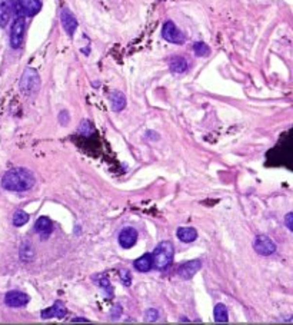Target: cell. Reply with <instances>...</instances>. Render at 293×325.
Here are the masks:
<instances>
[{
    "mask_svg": "<svg viewBox=\"0 0 293 325\" xmlns=\"http://www.w3.org/2000/svg\"><path fill=\"white\" fill-rule=\"evenodd\" d=\"M36 179L32 171L26 168H15L7 171L1 178V188L12 192H25L34 186Z\"/></svg>",
    "mask_w": 293,
    "mask_h": 325,
    "instance_id": "6da1fadb",
    "label": "cell"
},
{
    "mask_svg": "<svg viewBox=\"0 0 293 325\" xmlns=\"http://www.w3.org/2000/svg\"><path fill=\"white\" fill-rule=\"evenodd\" d=\"M173 256H174V248H173V244L171 241L160 242L152 253L153 268H156L159 271L168 270L173 262Z\"/></svg>",
    "mask_w": 293,
    "mask_h": 325,
    "instance_id": "7a4b0ae2",
    "label": "cell"
},
{
    "mask_svg": "<svg viewBox=\"0 0 293 325\" xmlns=\"http://www.w3.org/2000/svg\"><path fill=\"white\" fill-rule=\"evenodd\" d=\"M39 88H40V76L34 69L27 68L20 79V90L25 95H33L39 90Z\"/></svg>",
    "mask_w": 293,
    "mask_h": 325,
    "instance_id": "3957f363",
    "label": "cell"
},
{
    "mask_svg": "<svg viewBox=\"0 0 293 325\" xmlns=\"http://www.w3.org/2000/svg\"><path fill=\"white\" fill-rule=\"evenodd\" d=\"M26 32V18L25 16H16L13 20V25L10 29V46L13 49H19L23 43Z\"/></svg>",
    "mask_w": 293,
    "mask_h": 325,
    "instance_id": "277c9868",
    "label": "cell"
},
{
    "mask_svg": "<svg viewBox=\"0 0 293 325\" xmlns=\"http://www.w3.org/2000/svg\"><path fill=\"white\" fill-rule=\"evenodd\" d=\"M42 10V0H17L15 3L16 16L30 18L37 15Z\"/></svg>",
    "mask_w": 293,
    "mask_h": 325,
    "instance_id": "5b68a950",
    "label": "cell"
},
{
    "mask_svg": "<svg viewBox=\"0 0 293 325\" xmlns=\"http://www.w3.org/2000/svg\"><path fill=\"white\" fill-rule=\"evenodd\" d=\"M162 37L165 40H168L169 43H174V45H183L185 43V35L172 20H168V22L163 23Z\"/></svg>",
    "mask_w": 293,
    "mask_h": 325,
    "instance_id": "8992f818",
    "label": "cell"
},
{
    "mask_svg": "<svg viewBox=\"0 0 293 325\" xmlns=\"http://www.w3.org/2000/svg\"><path fill=\"white\" fill-rule=\"evenodd\" d=\"M253 248L259 255L269 256L276 252V244L266 235H258L253 241Z\"/></svg>",
    "mask_w": 293,
    "mask_h": 325,
    "instance_id": "52a82bcc",
    "label": "cell"
},
{
    "mask_svg": "<svg viewBox=\"0 0 293 325\" xmlns=\"http://www.w3.org/2000/svg\"><path fill=\"white\" fill-rule=\"evenodd\" d=\"M30 301L29 295L20 291H9L4 295V304L10 308H22Z\"/></svg>",
    "mask_w": 293,
    "mask_h": 325,
    "instance_id": "ba28073f",
    "label": "cell"
},
{
    "mask_svg": "<svg viewBox=\"0 0 293 325\" xmlns=\"http://www.w3.org/2000/svg\"><path fill=\"white\" fill-rule=\"evenodd\" d=\"M202 268V261L200 259H192L188 261L185 264H182L177 270V275L182 279H190L196 275V272H199V270Z\"/></svg>",
    "mask_w": 293,
    "mask_h": 325,
    "instance_id": "9c48e42d",
    "label": "cell"
},
{
    "mask_svg": "<svg viewBox=\"0 0 293 325\" xmlns=\"http://www.w3.org/2000/svg\"><path fill=\"white\" fill-rule=\"evenodd\" d=\"M66 314H68V309H66L65 304H63L62 301H56L52 307L43 309V311L40 312V317H42L43 320H50V318H53V317L62 320V318L66 317Z\"/></svg>",
    "mask_w": 293,
    "mask_h": 325,
    "instance_id": "30bf717a",
    "label": "cell"
},
{
    "mask_svg": "<svg viewBox=\"0 0 293 325\" xmlns=\"http://www.w3.org/2000/svg\"><path fill=\"white\" fill-rule=\"evenodd\" d=\"M16 0H0V27H6L15 13Z\"/></svg>",
    "mask_w": 293,
    "mask_h": 325,
    "instance_id": "8fae6325",
    "label": "cell"
},
{
    "mask_svg": "<svg viewBox=\"0 0 293 325\" xmlns=\"http://www.w3.org/2000/svg\"><path fill=\"white\" fill-rule=\"evenodd\" d=\"M60 20H62V26H63V29L66 30V33H68L69 36H73L76 29H77V20H76L73 13H72L68 7H63V9H62Z\"/></svg>",
    "mask_w": 293,
    "mask_h": 325,
    "instance_id": "7c38bea8",
    "label": "cell"
},
{
    "mask_svg": "<svg viewBox=\"0 0 293 325\" xmlns=\"http://www.w3.org/2000/svg\"><path fill=\"white\" fill-rule=\"evenodd\" d=\"M136 241H138V231L135 228L129 226V228H124V229L121 231V234H119V244H121L122 248H124V250L132 248L136 244Z\"/></svg>",
    "mask_w": 293,
    "mask_h": 325,
    "instance_id": "4fadbf2b",
    "label": "cell"
},
{
    "mask_svg": "<svg viewBox=\"0 0 293 325\" xmlns=\"http://www.w3.org/2000/svg\"><path fill=\"white\" fill-rule=\"evenodd\" d=\"M34 231L42 236V238H48L52 231H53V224L48 217H40L37 218V221L34 222Z\"/></svg>",
    "mask_w": 293,
    "mask_h": 325,
    "instance_id": "5bb4252c",
    "label": "cell"
},
{
    "mask_svg": "<svg viewBox=\"0 0 293 325\" xmlns=\"http://www.w3.org/2000/svg\"><path fill=\"white\" fill-rule=\"evenodd\" d=\"M110 99V105H112V109L115 112H121L126 108V96L124 93H122L121 90H113L109 96Z\"/></svg>",
    "mask_w": 293,
    "mask_h": 325,
    "instance_id": "9a60e30c",
    "label": "cell"
},
{
    "mask_svg": "<svg viewBox=\"0 0 293 325\" xmlns=\"http://www.w3.org/2000/svg\"><path fill=\"white\" fill-rule=\"evenodd\" d=\"M176 235H177V238H179L182 242L190 244V242L196 241V238H197V231H196L195 228L185 226V228H179L177 232H176Z\"/></svg>",
    "mask_w": 293,
    "mask_h": 325,
    "instance_id": "2e32d148",
    "label": "cell"
},
{
    "mask_svg": "<svg viewBox=\"0 0 293 325\" xmlns=\"http://www.w3.org/2000/svg\"><path fill=\"white\" fill-rule=\"evenodd\" d=\"M135 268L139 272H149L153 268V259H152V253H145L140 258H138L135 261Z\"/></svg>",
    "mask_w": 293,
    "mask_h": 325,
    "instance_id": "e0dca14e",
    "label": "cell"
},
{
    "mask_svg": "<svg viewBox=\"0 0 293 325\" xmlns=\"http://www.w3.org/2000/svg\"><path fill=\"white\" fill-rule=\"evenodd\" d=\"M171 71L173 73H185L189 69V63L182 56H174L171 59Z\"/></svg>",
    "mask_w": 293,
    "mask_h": 325,
    "instance_id": "ac0fdd59",
    "label": "cell"
},
{
    "mask_svg": "<svg viewBox=\"0 0 293 325\" xmlns=\"http://www.w3.org/2000/svg\"><path fill=\"white\" fill-rule=\"evenodd\" d=\"M93 279L98 282L96 285L100 287L104 292H106V295L109 297V298H112L113 297V288H112V285H110V281H109V278L106 274H99V275L93 276Z\"/></svg>",
    "mask_w": 293,
    "mask_h": 325,
    "instance_id": "d6986e66",
    "label": "cell"
},
{
    "mask_svg": "<svg viewBox=\"0 0 293 325\" xmlns=\"http://www.w3.org/2000/svg\"><path fill=\"white\" fill-rule=\"evenodd\" d=\"M213 314H215V321L216 323H227V308H226V305L224 304H216V307H215V311H213Z\"/></svg>",
    "mask_w": 293,
    "mask_h": 325,
    "instance_id": "ffe728a7",
    "label": "cell"
},
{
    "mask_svg": "<svg viewBox=\"0 0 293 325\" xmlns=\"http://www.w3.org/2000/svg\"><path fill=\"white\" fill-rule=\"evenodd\" d=\"M29 214L25 212V211H16L15 215H13V225L15 226H23L25 224L29 222Z\"/></svg>",
    "mask_w": 293,
    "mask_h": 325,
    "instance_id": "44dd1931",
    "label": "cell"
},
{
    "mask_svg": "<svg viewBox=\"0 0 293 325\" xmlns=\"http://www.w3.org/2000/svg\"><path fill=\"white\" fill-rule=\"evenodd\" d=\"M193 52L196 53V56H200V57H205V56H209L210 49L206 43L203 42H196L193 45Z\"/></svg>",
    "mask_w": 293,
    "mask_h": 325,
    "instance_id": "7402d4cb",
    "label": "cell"
},
{
    "mask_svg": "<svg viewBox=\"0 0 293 325\" xmlns=\"http://www.w3.org/2000/svg\"><path fill=\"white\" fill-rule=\"evenodd\" d=\"M157 318H159V312H157L156 309H153V308L147 309L146 312H145V320H146V321H149V323L157 321Z\"/></svg>",
    "mask_w": 293,
    "mask_h": 325,
    "instance_id": "603a6c76",
    "label": "cell"
},
{
    "mask_svg": "<svg viewBox=\"0 0 293 325\" xmlns=\"http://www.w3.org/2000/svg\"><path fill=\"white\" fill-rule=\"evenodd\" d=\"M119 275H121V279H122V282L126 285V287H130V284H132V274L127 271V270H122L121 272H119Z\"/></svg>",
    "mask_w": 293,
    "mask_h": 325,
    "instance_id": "cb8c5ba5",
    "label": "cell"
},
{
    "mask_svg": "<svg viewBox=\"0 0 293 325\" xmlns=\"http://www.w3.org/2000/svg\"><path fill=\"white\" fill-rule=\"evenodd\" d=\"M121 312H122V307H121V305H115V307H113V311L110 312V317H112L113 320H116V318L121 315Z\"/></svg>",
    "mask_w": 293,
    "mask_h": 325,
    "instance_id": "d4e9b609",
    "label": "cell"
},
{
    "mask_svg": "<svg viewBox=\"0 0 293 325\" xmlns=\"http://www.w3.org/2000/svg\"><path fill=\"white\" fill-rule=\"evenodd\" d=\"M292 219H293V214L292 212H289V214L286 215V218H285V222H286V226H288V229H289V231H292L293 229Z\"/></svg>",
    "mask_w": 293,
    "mask_h": 325,
    "instance_id": "484cf974",
    "label": "cell"
},
{
    "mask_svg": "<svg viewBox=\"0 0 293 325\" xmlns=\"http://www.w3.org/2000/svg\"><path fill=\"white\" fill-rule=\"evenodd\" d=\"M72 321H73V323H76V321H77V323H89V321H87V320H85V318H74V320H72Z\"/></svg>",
    "mask_w": 293,
    "mask_h": 325,
    "instance_id": "4316f807",
    "label": "cell"
}]
</instances>
